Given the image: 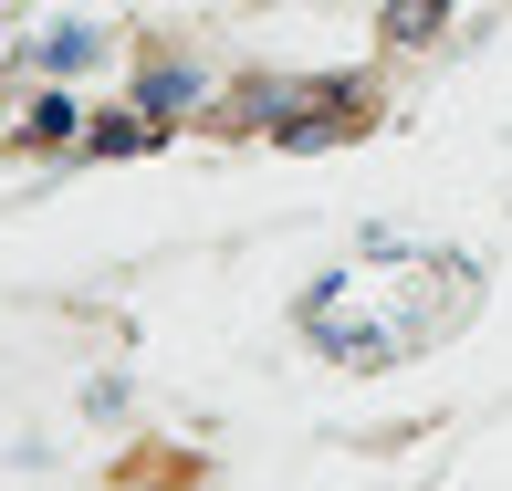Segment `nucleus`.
Returning a JSON list of instances; mask_svg holds the SVG:
<instances>
[{
	"instance_id": "f257e3e1",
	"label": "nucleus",
	"mask_w": 512,
	"mask_h": 491,
	"mask_svg": "<svg viewBox=\"0 0 512 491\" xmlns=\"http://www.w3.org/2000/svg\"><path fill=\"white\" fill-rule=\"evenodd\" d=\"M42 63H53V74H74V63H95V32H42Z\"/></svg>"
},
{
	"instance_id": "f03ea898",
	"label": "nucleus",
	"mask_w": 512,
	"mask_h": 491,
	"mask_svg": "<svg viewBox=\"0 0 512 491\" xmlns=\"http://www.w3.org/2000/svg\"><path fill=\"white\" fill-rule=\"evenodd\" d=\"M189 95H199V74H178V63H157V74H147V105H157V115L189 105Z\"/></svg>"
},
{
	"instance_id": "7ed1b4c3",
	"label": "nucleus",
	"mask_w": 512,
	"mask_h": 491,
	"mask_svg": "<svg viewBox=\"0 0 512 491\" xmlns=\"http://www.w3.org/2000/svg\"><path fill=\"white\" fill-rule=\"evenodd\" d=\"M429 21H439V0H398V11H387V32H398V42H418Z\"/></svg>"
}]
</instances>
